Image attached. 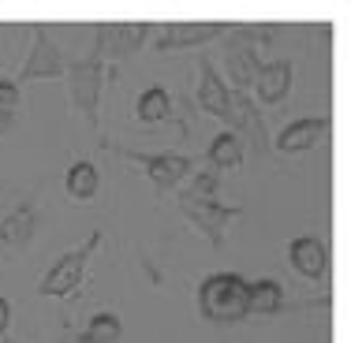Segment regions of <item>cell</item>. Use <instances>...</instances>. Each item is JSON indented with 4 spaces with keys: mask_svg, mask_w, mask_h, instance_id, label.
<instances>
[{
    "mask_svg": "<svg viewBox=\"0 0 351 343\" xmlns=\"http://www.w3.org/2000/svg\"><path fill=\"white\" fill-rule=\"evenodd\" d=\"M206 161H210L213 172H232L243 164V142H239V135H232V131H221L210 149H206Z\"/></svg>",
    "mask_w": 351,
    "mask_h": 343,
    "instance_id": "cell-18",
    "label": "cell"
},
{
    "mask_svg": "<svg viewBox=\"0 0 351 343\" xmlns=\"http://www.w3.org/2000/svg\"><path fill=\"white\" fill-rule=\"evenodd\" d=\"M228 79L232 86L239 90V94H247L250 86H254V75L262 71V60H258V45L250 38H236L228 41Z\"/></svg>",
    "mask_w": 351,
    "mask_h": 343,
    "instance_id": "cell-12",
    "label": "cell"
},
{
    "mask_svg": "<svg viewBox=\"0 0 351 343\" xmlns=\"http://www.w3.org/2000/svg\"><path fill=\"white\" fill-rule=\"evenodd\" d=\"M82 336L94 340V343H116V340L123 336V325H120V317H116V314L101 309V314L90 317V325H86V332H82Z\"/></svg>",
    "mask_w": 351,
    "mask_h": 343,
    "instance_id": "cell-20",
    "label": "cell"
},
{
    "mask_svg": "<svg viewBox=\"0 0 351 343\" xmlns=\"http://www.w3.org/2000/svg\"><path fill=\"white\" fill-rule=\"evenodd\" d=\"M288 262L303 280H322L329 272V246L317 236H295L288 242Z\"/></svg>",
    "mask_w": 351,
    "mask_h": 343,
    "instance_id": "cell-9",
    "label": "cell"
},
{
    "mask_svg": "<svg viewBox=\"0 0 351 343\" xmlns=\"http://www.w3.org/2000/svg\"><path fill=\"white\" fill-rule=\"evenodd\" d=\"M97 242H101V231H90L82 246L64 250V254L53 262V269L38 280V295H45V298L75 295V291L82 288V280H86V265H90V254L97 250Z\"/></svg>",
    "mask_w": 351,
    "mask_h": 343,
    "instance_id": "cell-2",
    "label": "cell"
},
{
    "mask_svg": "<svg viewBox=\"0 0 351 343\" xmlns=\"http://www.w3.org/2000/svg\"><path fill=\"white\" fill-rule=\"evenodd\" d=\"M217 187H221V179H217L213 168L195 172V179H191L187 190H183V198H195V202H217Z\"/></svg>",
    "mask_w": 351,
    "mask_h": 343,
    "instance_id": "cell-21",
    "label": "cell"
},
{
    "mask_svg": "<svg viewBox=\"0 0 351 343\" xmlns=\"http://www.w3.org/2000/svg\"><path fill=\"white\" fill-rule=\"evenodd\" d=\"M64 71H68V60H64L60 45L38 27L34 30V49H30V56H27V64H23L15 86H23V82H38V79H60Z\"/></svg>",
    "mask_w": 351,
    "mask_h": 343,
    "instance_id": "cell-6",
    "label": "cell"
},
{
    "mask_svg": "<svg viewBox=\"0 0 351 343\" xmlns=\"http://www.w3.org/2000/svg\"><path fill=\"white\" fill-rule=\"evenodd\" d=\"M149 34H154L149 23H105V27H97V41H94V49H90V56H94L97 64L135 56L138 49L146 45Z\"/></svg>",
    "mask_w": 351,
    "mask_h": 343,
    "instance_id": "cell-4",
    "label": "cell"
},
{
    "mask_svg": "<svg viewBox=\"0 0 351 343\" xmlns=\"http://www.w3.org/2000/svg\"><path fill=\"white\" fill-rule=\"evenodd\" d=\"M202 75H198V108H202L206 116H217V120H224V108H228V97H232V90H228V82L217 75V68L210 60H202V68H198Z\"/></svg>",
    "mask_w": 351,
    "mask_h": 343,
    "instance_id": "cell-15",
    "label": "cell"
},
{
    "mask_svg": "<svg viewBox=\"0 0 351 343\" xmlns=\"http://www.w3.org/2000/svg\"><path fill=\"white\" fill-rule=\"evenodd\" d=\"M247 291L250 280L239 272H213L198 283V309L210 321H239L247 317Z\"/></svg>",
    "mask_w": 351,
    "mask_h": 343,
    "instance_id": "cell-1",
    "label": "cell"
},
{
    "mask_svg": "<svg viewBox=\"0 0 351 343\" xmlns=\"http://www.w3.org/2000/svg\"><path fill=\"white\" fill-rule=\"evenodd\" d=\"M325 131H329V116H303V120H291L273 146L277 153H306L325 138Z\"/></svg>",
    "mask_w": 351,
    "mask_h": 343,
    "instance_id": "cell-10",
    "label": "cell"
},
{
    "mask_svg": "<svg viewBox=\"0 0 351 343\" xmlns=\"http://www.w3.org/2000/svg\"><path fill=\"white\" fill-rule=\"evenodd\" d=\"M284 309V283L280 280H254L250 283V291H247V314H262V317H269V314H280Z\"/></svg>",
    "mask_w": 351,
    "mask_h": 343,
    "instance_id": "cell-17",
    "label": "cell"
},
{
    "mask_svg": "<svg viewBox=\"0 0 351 343\" xmlns=\"http://www.w3.org/2000/svg\"><path fill=\"white\" fill-rule=\"evenodd\" d=\"M64 343H94V340H86V336H68Z\"/></svg>",
    "mask_w": 351,
    "mask_h": 343,
    "instance_id": "cell-24",
    "label": "cell"
},
{
    "mask_svg": "<svg viewBox=\"0 0 351 343\" xmlns=\"http://www.w3.org/2000/svg\"><path fill=\"white\" fill-rule=\"evenodd\" d=\"M291 60H273V64H262V71L254 75V94L262 105H280L288 101L291 94Z\"/></svg>",
    "mask_w": 351,
    "mask_h": 343,
    "instance_id": "cell-13",
    "label": "cell"
},
{
    "mask_svg": "<svg viewBox=\"0 0 351 343\" xmlns=\"http://www.w3.org/2000/svg\"><path fill=\"white\" fill-rule=\"evenodd\" d=\"M8 329H12V303L0 295V336H8Z\"/></svg>",
    "mask_w": 351,
    "mask_h": 343,
    "instance_id": "cell-23",
    "label": "cell"
},
{
    "mask_svg": "<svg viewBox=\"0 0 351 343\" xmlns=\"http://www.w3.org/2000/svg\"><path fill=\"white\" fill-rule=\"evenodd\" d=\"M224 34V23H172L157 34L154 49L157 53H183V49H198L206 41H217Z\"/></svg>",
    "mask_w": 351,
    "mask_h": 343,
    "instance_id": "cell-8",
    "label": "cell"
},
{
    "mask_svg": "<svg viewBox=\"0 0 351 343\" xmlns=\"http://www.w3.org/2000/svg\"><path fill=\"white\" fill-rule=\"evenodd\" d=\"M135 116H138V123H165V120L172 116V97H169V90H165V86L142 90L138 101H135Z\"/></svg>",
    "mask_w": 351,
    "mask_h": 343,
    "instance_id": "cell-19",
    "label": "cell"
},
{
    "mask_svg": "<svg viewBox=\"0 0 351 343\" xmlns=\"http://www.w3.org/2000/svg\"><path fill=\"white\" fill-rule=\"evenodd\" d=\"M64 187H68V198H71V202H90V198H97V190H101L97 164H94V161H75L71 168H68Z\"/></svg>",
    "mask_w": 351,
    "mask_h": 343,
    "instance_id": "cell-16",
    "label": "cell"
},
{
    "mask_svg": "<svg viewBox=\"0 0 351 343\" xmlns=\"http://www.w3.org/2000/svg\"><path fill=\"white\" fill-rule=\"evenodd\" d=\"M68 79V94H71V108L90 123V131H97V108H101V86H105V64H97L94 56L68 64L64 71Z\"/></svg>",
    "mask_w": 351,
    "mask_h": 343,
    "instance_id": "cell-3",
    "label": "cell"
},
{
    "mask_svg": "<svg viewBox=\"0 0 351 343\" xmlns=\"http://www.w3.org/2000/svg\"><path fill=\"white\" fill-rule=\"evenodd\" d=\"M34 231H38L34 205H19L0 220V242H4V250H12V254H23V250L30 246V239H34Z\"/></svg>",
    "mask_w": 351,
    "mask_h": 343,
    "instance_id": "cell-14",
    "label": "cell"
},
{
    "mask_svg": "<svg viewBox=\"0 0 351 343\" xmlns=\"http://www.w3.org/2000/svg\"><path fill=\"white\" fill-rule=\"evenodd\" d=\"M224 123L232 127V135H236V131H243V138L250 142V146H254V153H258V157L269 153V135H265V120H262V112L254 108V101H250L247 94L232 90L228 108H224ZM243 138H239V142H243Z\"/></svg>",
    "mask_w": 351,
    "mask_h": 343,
    "instance_id": "cell-5",
    "label": "cell"
},
{
    "mask_svg": "<svg viewBox=\"0 0 351 343\" xmlns=\"http://www.w3.org/2000/svg\"><path fill=\"white\" fill-rule=\"evenodd\" d=\"M135 161L146 168L149 175V183L154 187H161V190H172V187H180L183 179L191 175V157H183V153H146V157H135Z\"/></svg>",
    "mask_w": 351,
    "mask_h": 343,
    "instance_id": "cell-11",
    "label": "cell"
},
{
    "mask_svg": "<svg viewBox=\"0 0 351 343\" xmlns=\"http://www.w3.org/2000/svg\"><path fill=\"white\" fill-rule=\"evenodd\" d=\"M180 209H183V216L191 220V228L202 231L213 246H221L224 231H228V220L239 216V209H228L221 202H195V198H183V194H180Z\"/></svg>",
    "mask_w": 351,
    "mask_h": 343,
    "instance_id": "cell-7",
    "label": "cell"
},
{
    "mask_svg": "<svg viewBox=\"0 0 351 343\" xmlns=\"http://www.w3.org/2000/svg\"><path fill=\"white\" fill-rule=\"evenodd\" d=\"M19 108V86L12 79H0V116H15Z\"/></svg>",
    "mask_w": 351,
    "mask_h": 343,
    "instance_id": "cell-22",
    "label": "cell"
}]
</instances>
